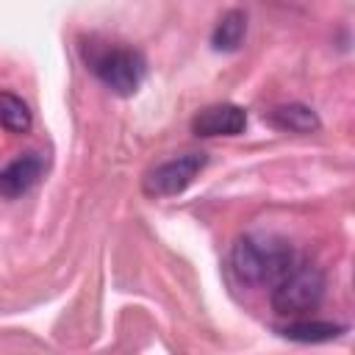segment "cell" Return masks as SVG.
<instances>
[{"instance_id": "cell-1", "label": "cell", "mask_w": 355, "mask_h": 355, "mask_svg": "<svg viewBox=\"0 0 355 355\" xmlns=\"http://www.w3.org/2000/svg\"><path fill=\"white\" fill-rule=\"evenodd\" d=\"M80 55L86 69L114 94L130 97L139 92L144 75H147V61L136 47L119 44V42H100V39H83Z\"/></svg>"}, {"instance_id": "cell-2", "label": "cell", "mask_w": 355, "mask_h": 355, "mask_svg": "<svg viewBox=\"0 0 355 355\" xmlns=\"http://www.w3.org/2000/svg\"><path fill=\"white\" fill-rule=\"evenodd\" d=\"M294 261L297 252L291 244L275 233H247L230 252L233 275L247 286H272Z\"/></svg>"}, {"instance_id": "cell-3", "label": "cell", "mask_w": 355, "mask_h": 355, "mask_svg": "<svg viewBox=\"0 0 355 355\" xmlns=\"http://www.w3.org/2000/svg\"><path fill=\"white\" fill-rule=\"evenodd\" d=\"M324 288H327V280H324V272L308 261H294L275 283H272V294H269V302H272V311L277 316H288V319H297V316H308L311 311L319 308V302L324 300Z\"/></svg>"}, {"instance_id": "cell-4", "label": "cell", "mask_w": 355, "mask_h": 355, "mask_svg": "<svg viewBox=\"0 0 355 355\" xmlns=\"http://www.w3.org/2000/svg\"><path fill=\"white\" fill-rule=\"evenodd\" d=\"M208 164L205 153H183L178 158H169L158 166H153L144 180H141V191L153 200L161 197H175L180 191H186L191 186V180L202 172V166Z\"/></svg>"}, {"instance_id": "cell-5", "label": "cell", "mask_w": 355, "mask_h": 355, "mask_svg": "<svg viewBox=\"0 0 355 355\" xmlns=\"http://www.w3.org/2000/svg\"><path fill=\"white\" fill-rule=\"evenodd\" d=\"M247 128V111L233 103H216L191 116V133L211 139V136H239Z\"/></svg>"}, {"instance_id": "cell-6", "label": "cell", "mask_w": 355, "mask_h": 355, "mask_svg": "<svg viewBox=\"0 0 355 355\" xmlns=\"http://www.w3.org/2000/svg\"><path fill=\"white\" fill-rule=\"evenodd\" d=\"M42 172H44V158L39 153H25V155L14 158L11 164H6L0 169V197L17 200V197L28 194L39 183Z\"/></svg>"}, {"instance_id": "cell-7", "label": "cell", "mask_w": 355, "mask_h": 355, "mask_svg": "<svg viewBox=\"0 0 355 355\" xmlns=\"http://www.w3.org/2000/svg\"><path fill=\"white\" fill-rule=\"evenodd\" d=\"M266 122L277 130H288V133H316L322 128L319 116L313 108L302 105V103H288V105H277L266 114Z\"/></svg>"}, {"instance_id": "cell-8", "label": "cell", "mask_w": 355, "mask_h": 355, "mask_svg": "<svg viewBox=\"0 0 355 355\" xmlns=\"http://www.w3.org/2000/svg\"><path fill=\"white\" fill-rule=\"evenodd\" d=\"M283 338L288 341H300V344H319V341H330L341 333H347L344 324L338 322H319V319H305V316H297L294 322L283 324L277 330Z\"/></svg>"}, {"instance_id": "cell-9", "label": "cell", "mask_w": 355, "mask_h": 355, "mask_svg": "<svg viewBox=\"0 0 355 355\" xmlns=\"http://www.w3.org/2000/svg\"><path fill=\"white\" fill-rule=\"evenodd\" d=\"M244 36H247V14L233 8V11L222 14V19L216 22V28L211 33V47L216 53H233L241 47Z\"/></svg>"}, {"instance_id": "cell-10", "label": "cell", "mask_w": 355, "mask_h": 355, "mask_svg": "<svg viewBox=\"0 0 355 355\" xmlns=\"http://www.w3.org/2000/svg\"><path fill=\"white\" fill-rule=\"evenodd\" d=\"M31 125H33V116L25 100L17 97L14 92L0 89V128L8 133H28Z\"/></svg>"}]
</instances>
